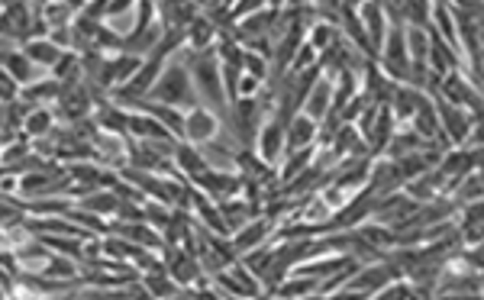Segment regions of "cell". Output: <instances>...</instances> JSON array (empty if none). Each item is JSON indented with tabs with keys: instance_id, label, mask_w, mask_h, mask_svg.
Instances as JSON below:
<instances>
[{
	"instance_id": "cell-5",
	"label": "cell",
	"mask_w": 484,
	"mask_h": 300,
	"mask_svg": "<svg viewBox=\"0 0 484 300\" xmlns=\"http://www.w3.org/2000/svg\"><path fill=\"white\" fill-rule=\"evenodd\" d=\"M210 278L220 284V294H233V297H259V294H262L259 278H255L239 259L233 262L230 268H223V271H217V275H210Z\"/></svg>"
},
{
	"instance_id": "cell-4",
	"label": "cell",
	"mask_w": 484,
	"mask_h": 300,
	"mask_svg": "<svg viewBox=\"0 0 484 300\" xmlns=\"http://www.w3.org/2000/svg\"><path fill=\"white\" fill-rule=\"evenodd\" d=\"M436 88H439V97L449 100V104H455V107L471 110V113H481V91L468 81V75H462L459 68L439 78V84H436Z\"/></svg>"
},
{
	"instance_id": "cell-23",
	"label": "cell",
	"mask_w": 484,
	"mask_h": 300,
	"mask_svg": "<svg viewBox=\"0 0 484 300\" xmlns=\"http://www.w3.org/2000/svg\"><path fill=\"white\" fill-rule=\"evenodd\" d=\"M336 26H329V23H320V26H310V36H307V42H310L313 49L317 52H327L333 42H336Z\"/></svg>"
},
{
	"instance_id": "cell-9",
	"label": "cell",
	"mask_w": 484,
	"mask_h": 300,
	"mask_svg": "<svg viewBox=\"0 0 484 300\" xmlns=\"http://www.w3.org/2000/svg\"><path fill=\"white\" fill-rule=\"evenodd\" d=\"M271 226H275V220H268L265 213H259V217H252L249 223L239 226L236 233H230V246L236 249V255L255 249V246H262V242L268 239Z\"/></svg>"
},
{
	"instance_id": "cell-21",
	"label": "cell",
	"mask_w": 484,
	"mask_h": 300,
	"mask_svg": "<svg viewBox=\"0 0 484 300\" xmlns=\"http://www.w3.org/2000/svg\"><path fill=\"white\" fill-rule=\"evenodd\" d=\"M459 191H455V207L459 204H471V200H481V175L475 171H468V178H459Z\"/></svg>"
},
{
	"instance_id": "cell-16",
	"label": "cell",
	"mask_w": 484,
	"mask_h": 300,
	"mask_svg": "<svg viewBox=\"0 0 484 300\" xmlns=\"http://www.w3.org/2000/svg\"><path fill=\"white\" fill-rule=\"evenodd\" d=\"M329 100H333V81H329V78H323V81H317L310 88V94H307L304 107H301V110H304L310 120H317V123H320V120L327 117Z\"/></svg>"
},
{
	"instance_id": "cell-18",
	"label": "cell",
	"mask_w": 484,
	"mask_h": 300,
	"mask_svg": "<svg viewBox=\"0 0 484 300\" xmlns=\"http://www.w3.org/2000/svg\"><path fill=\"white\" fill-rule=\"evenodd\" d=\"M317 155V142L313 146H304V149H294V152H284V168H281V184H287L291 178H297L304 171L307 165L313 162Z\"/></svg>"
},
{
	"instance_id": "cell-7",
	"label": "cell",
	"mask_w": 484,
	"mask_h": 300,
	"mask_svg": "<svg viewBox=\"0 0 484 300\" xmlns=\"http://www.w3.org/2000/svg\"><path fill=\"white\" fill-rule=\"evenodd\" d=\"M220 136V117H217L214 110L207 107H191L184 113V142H194V146H207V142H214Z\"/></svg>"
},
{
	"instance_id": "cell-6",
	"label": "cell",
	"mask_w": 484,
	"mask_h": 300,
	"mask_svg": "<svg viewBox=\"0 0 484 300\" xmlns=\"http://www.w3.org/2000/svg\"><path fill=\"white\" fill-rule=\"evenodd\" d=\"M198 191H204L207 197L220 204V200H230L242 194V175H230V171H214V168H204L198 178H191Z\"/></svg>"
},
{
	"instance_id": "cell-1",
	"label": "cell",
	"mask_w": 484,
	"mask_h": 300,
	"mask_svg": "<svg viewBox=\"0 0 484 300\" xmlns=\"http://www.w3.org/2000/svg\"><path fill=\"white\" fill-rule=\"evenodd\" d=\"M149 100H158V104H168V107H178V110H191L198 107V91H194V81H191L188 68L181 59L165 62L162 75L156 78L152 84V91L146 94Z\"/></svg>"
},
{
	"instance_id": "cell-3",
	"label": "cell",
	"mask_w": 484,
	"mask_h": 300,
	"mask_svg": "<svg viewBox=\"0 0 484 300\" xmlns=\"http://www.w3.org/2000/svg\"><path fill=\"white\" fill-rule=\"evenodd\" d=\"M397 275H401V268H397L395 262H381V265H371L365 268V271H352L349 288H339V291H343L345 297H359V294L361 297H375V294Z\"/></svg>"
},
{
	"instance_id": "cell-24",
	"label": "cell",
	"mask_w": 484,
	"mask_h": 300,
	"mask_svg": "<svg viewBox=\"0 0 484 300\" xmlns=\"http://www.w3.org/2000/svg\"><path fill=\"white\" fill-rule=\"evenodd\" d=\"M33 4H36V7H42V4H49V0H33Z\"/></svg>"
},
{
	"instance_id": "cell-11",
	"label": "cell",
	"mask_w": 484,
	"mask_h": 300,
	"mask_svg": "<svg viewBox=\"0 0 484 300\" xmlns=\"http://www.w3.org/2000/svg\"><path fill=\"white\" fill-rule=\"evenodd\" d=\"M359 20L361 26H365V36H369L371 49H375V55L381 52V42H385V7H381V0H365L359 7Z\"/></svg>"
},
{
	"instance_id": "cell-2",
	"label": "cell",
	"mask_w": 484,
	"mask_h": 300,
	"mask_svg": "<svg viewBox=\"0 0 484 300\" xmlns=\"http://www.w3.org/2000/svg\"><path fill=\"white\" fill-rule=\"evenodd\" d=\"M184 68H188L191 81H194V91L198 97L210 100L217 110L226 107V91H223V75H220V59H217V49H194L184 59Z\"/></svg>"
},
{
	"instance_id": "cell-17",
	"label": "cell",
	"mask_w": 484,
	"mask_h": 300,
	"mask_svg": "<svg viewBox=\"0 0 484 300\" xmlns=\"http://www.w3.org/2000/svg\"><path fill=\"white\" fill-rule=\"evenodd\" d=\"M184 33H188L191 49H210V46L217 42V36H220V26H217L210 17H204V13H198V17L188 23Z\"/></svg>"
},
{
	"instance_id": "cell-14",
	"label": "cell",
	"mask_w": 484,
	"mask_h": 300,
	"mask_svg": "<svg viewBox=\"0 0 484 300\" xmlns=\"http://www.w3.org/2000/svg\"><path fill=\"white\" fill-rule=\"evenodd\" d=\"M0 68H4V71H7L10 78H13V81L17 84H33L36 81V65L30 59H26V52L23 49H10V52H4V55H0Z\"/></svg>"
},
{
	"instance_id": "cell-22",
	"label": "cell",
	"mask_w": 484,
	"mask_h": 300,
	"mask_svg": "<svg viewBox=\"0 0 484 300\" xmlns=\"http://www.w3.org/2000/svg\"><path fill=\"white\" fill-rule=\"evenodd\" d=\"M317 284L320 281H307V278H294V281H281L278 288H275V297H307V294H317Z\"/></svg>"
},
{
	"instance_id": "cell-10",
	"label": "cell",
	"mask_w": 484,
	"mask_h": 300,
	"mask_svg": "<svg viewBox=\"0 0 484 300\" xmlns=\"http://www.w3.org/2000/svg\"><path fill=\"white\" fill-rule=\"evenodd\" d=\"M317 133H320V123L307 117L304 110H297L294 117L287 120V126H284V152L313 146V142H317Z\"/></svg>"
},
{
	"instance_id": "cell-12",
	"label": "cell",
	"mask_w": 484,
	"mask_h": 300,
	"mask_svg": "<svg viewBox=\"0 0 484 300\" xmlns=\"http://www.w3.org/2000/svg\"><path fill=\"white\" fill-rule=\"evenodd\" d=\"M236 165H239V175L249 178V181H259L262 188H268L275 181V165L262 159V155H255L252 149H242L236 155Z\"/></svg>"
},
{
	"instance_id": "cell-13",
	"label": "cell",
	"mask_w": 484,
	"mask_h": 300,
	"mask_svg": "<svg viewBox=\"0 0 484 300\" xmlns=\"http://www.w3.org/2000/svg\"><path fill=\"white\" fill-rule=\"evenodd\" d=\"M172 162L181 168V175H188V178H198L207 165V159L200 155V149L194 146V142H174V152H172Z\"/></svg>"
},
{
	"instance_id": "cell-25",
	"label": "cell",
	"mask_w": 484,
	"mask_h": 300,
	"mask_svg": "<svg viewBox=\"0 0 484 300\" xmlns=\"http://www.w3.org/2000/svg\"><path fill=\"white\" fill-rule=\"evenodd\" d=\"M4 294H7V291H4V288H0V297H4Z\"/></svg>"
},
{
	"instance_id": "cell-15",
	"label": "cell",
	"mask_w": 484,
	"mask_h": 300,
	"mask_svg": "<svg viewBox=\"0 0 484 300\" xmlns=\"http://www.w3.org/2000/svg\"><path fill=\"white\" fill-rule=\"evenodd\" d=\"M20 49L26 52V59L33 62V65H42V68H52L58 59H62V46H55V42L49 39V36H39V39H30L23 42Z\"/></svg>"
},
{
	"instance_id": "cell-20",
	"label": "cell",
	"mask_w": 484,
	"mask_h": 300,
	"mask_svg": "<svg viewBox=\"0 0 484 300\" xmlns=\"http://www.w3.org/2000/svg\"><path fill=\"white\" fill-rule=\"evenodd\" d=\"M23 129H26V139H30V136H46L52 129V110L49 107H33L30 113H26Z\"/></svg>"
},
{
	"instance_id": "cell-8",
	"label": "cell",
	"mask_w": 484,
	"mask_h": 300,
	"mask_svg": "<svg viewBox=\"0 0 484 300\" xmlns=\"http://www.w3.org/2000/svg\"><path fill=\"white\" fill-rule=\"evenodd\" d=\"M255 146H259V155H262L268 165H275V162L284 155V120L275 117V113H271L268 120H262L259 136H255Z\"/></svg>"
},
{
	"instance_id": "cell-19",
	"label": "cell",
	"mask_w": 484,
	"mask_h": 300,
	"mask_svg": "<svg viewBox=\"0 0 484 300\" xmlns=\"http://www.w3.org/2000/svg\"><path fill=\"white\" fill-rule=\"evenodd\" d=\"M58 91H62V81H58V78L52 81V78H49V81H39V84H36V81L26 84L23 91H20V97H23L26 104H39V107H42V100H46V104L58 100Z\"/></svg>"
}]
</instances>
